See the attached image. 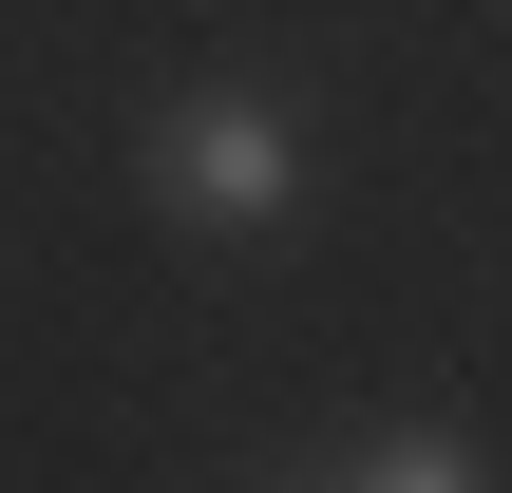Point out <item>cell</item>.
<instances>
[{
	"label": "cell",
	"instance_id": "obj_2",
	"mask_svg": "<svg viewBox=\"0 0 512 493\" xmlns=\"http://www.w3.org/2000/svg\"><path fill=\"white\" fill-rule=\"evenodd\" d=\"M342 493H494V475H475V437L399 418V437H361V456H342Z\"/></svg>",
	"mask_w": 512,
	"mask_h": 493
},
{
	"label": "cell",
	"instance_id": "obj_1",
	"mask_svg": "<svg viewBox=\"0 0 512 493\" xmlns=\"http://www.w3.org/2000/svg\"><path fill=\"white\" fill-rule=\"evenodd\" d=\"M285 190H304V133H285V95L209 76V95H171V114H152V209H190V228H266Z\"/></svg>",
	"mask_w": 512,
	"mask_h": 493
}]
</instances>
